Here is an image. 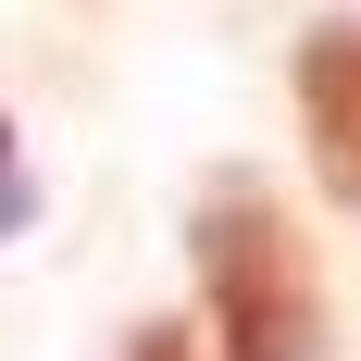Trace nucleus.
<instances>
[{"instance_id":"obj_3","label":"nucleus","mask_w":361,"mask_h":361,"mask_svg":"<svg viewBox=\"0 0 361 361\" xmlns=\"http://www.w3.org/2000/svg\"><path fill=\"white\" fill-rule=\"evenodd\" d=\"M137 361H187V336H175V324H149V336H137Z\"/></svg>"},{"instance_id":"obj_2","label":"nucleus","mask_w":361,"mask_h":361,"mask_svg":"<svg viewBox=\"0 0 361 361\" xmlns=\"http://www.w3.org/2000/svg\"><path fill=\"white\" fill-rule=\"evenodd\" d=\"M299 125H312L324 187L361 212V25H324L312 50H299Z\"/></svg>"},{"instance_id":"obj_1","label":"nucleus","mask_w":361,"mask_h":361,"mask_svg":"<svg viewBox=\"0 0 361 361\" xmlns=\"http://www.w3.org/2000/svg\"><path fill=\"white\" fill-rule=\"evenodd\" d=\"M200 287H212L224 361H312L324 349L312 250L287 237V212H274L262 187H212V212H200Z\"/></svg>"}]
</instances>
